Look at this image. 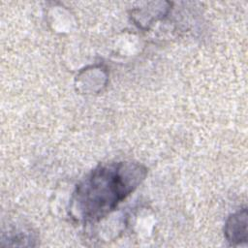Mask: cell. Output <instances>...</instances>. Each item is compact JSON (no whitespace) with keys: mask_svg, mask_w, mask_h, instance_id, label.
I'll return each instance as SVG.
<instances>
[{"mask_svg":"<svg viewBox=\"0 0 248 248\" xmlns=\"http://www.w3.org/2000/svg\"><path fill=\"white\" fill-rule=\"evenodd\" d=\"M147 169L135 162L100 165L76 188L71 214L78 222L93 223L109 214L144 180Z\"/></svg>","mask_w":248,"mask_h":248,"instance_id":"obj_1","label":"cell"},{"mask_svg":"<svg viewBox=\"0 0 248 248\" xmlns=\"http://www.w3.org/2000/svg\"><path fill=\"white\" fill-rule=\"evenodd\" d=\"M247 210L243 208L232 214L226 221L225 236L232 245L247 242Z\"/></svg>","mask_w":248,"mask_h":248,"instance_id":"obj_2","label":"cell"}]
</instances>
